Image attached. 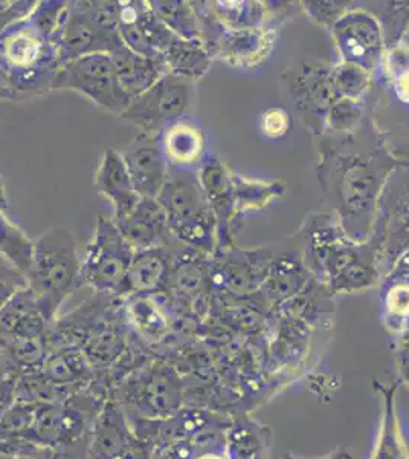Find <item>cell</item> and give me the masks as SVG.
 <instances>
[{
    "label": "cell",
    "mask_w": 409,
    "mask_h": 459,
    "mask_svg": "<svg viewBox=\"0 0 409 459\" xmlns=\"http://www.w3.org/2000/svg\"><path fill=\"white\" fill-rule=\"evenodd\" d=\"M60 66L57 48L30 17L0 34V75L13 101L51 92Z\"/></svg>",
    "instance_id": "1"
},
{
    "label": "cell",
    "mask_w": 409,
    "mask_h": 459,
    "mask_svg": "<svg viewBox=\"0 0 409 459\" xmlns=\"http://www.w3.org/2000/svg\"><path fill=\"white\" fill-rule=\"evenodd\" d=\"M77 240L69 230L52 227L34 240V256L26 273V288L47 325L57 317L63 303L81 285Z\"/></svg>",
    "instance_id": "2"
},
{
    "label": "cell",
    "mask_w": 409,
    "mask_h": 459,
    "mask_svg": "<svg viewBox=\"0 0 409 459\" xmlns=\"http://www.w3.org/2000/svg\"><path fill=\"white\" fill-rule=\"evenodd\" d=\"M135 253L114 218L99 216L81 261V285L95 294L123 299L125 277Z\"/></svg>",
    "instance_id": "3"
},
{
    "label": "cell",
    "mask_w": 409,
    "mask_h": 459,
    "mask_svg": "<svg viewBox=\"0 0 409 459\" xmlns=\"http://www.w3.org/2000/svg\"><path fill=\"white\" fill-rule=\"evenodd\" d=\"M52 91H72L118 117L132 101L116 79L110 54H90L64 63L58 69Z\"/></svg>",
    "instance_id": "4"
},
{
    "label": "cell",
    "mask_w": 409,
    "mask_h": 459,
    "mask_svg": "<svg viewBox=\"0 0 409 459\" xmlns=\"http://www.w3.org/2000/svg\"><path fill=\"white\" fill-rule=\"evenodd\" d=\"M158 201L166 210L175 239L190 246H207L211 231V216L200 190L182 169L170 168Z\"/></svg>",
    "instance_id": "5"
},
{
    "label": "cell",
    "mask_w": 409,
    "mask_h": 459,
    "mask_svg": "<svg viewBox=\"0 0 409 459\" xmlns=\"http://www.w3.org/2000/svg\"><path fill=\"white\" fill-rule=\"evenodd\" d=\"M192 82L166 73L150 89L132 99L120 118L144 134H161L166 126L182 120L192 101Z\"/></svg>",
    "instance_id": "6"
},
{
    "label": "cell",
    "mask_w": 409,
    "mask_h": 459,
    "mask_svg": "<svg viewBox=\"0 0 409 459\" xmlns=\"http://www.w3.org/2000/svg\"><path fill=\"white\" fill-rule=\"evenodd\" d=\"M136 194L141 198L158 199L166 186L170 164L162 152L159 134L138 135L120 151Z\"/></svg>",
    "instance_id": "7"
},
{
    "label": "cell",
    "mask_w": 409,
    "mask_h": 459,
    "mask_svg": "<svg viewBox=\"0 0 409 459\" xmlns=\"http://www.w3.org/2000/svg\"><path fill=\"white\" fill-rule=\"evenodd\" d=\"M120 36L129 49L151 58H161L177 37L142 0L120 2Z\"/></svg>",
    "instance_id": "8"
},
{
    "label": "cell",
    "mask_w": 409,
    "mask_h": 459,
    "mask_svg": "<svg viewBox=\"0 0 409 459\" xmlns=\"http://www.w3.org/2000/svg\"><path fill=\"white\" fill-rule=\"evenodd\" d=\"M123 45L120 32L104 30L90 21L75 2H69L68 19L55 40L62 65L90 54H112Z\"/></svg>",
    "instance_id": "9"
},
{
    "label": "cell",
    "mask_w": 409,
    "mask_h": 459,
    "mask_svg": "<svg viewBox=\"0 0 409 459\" xmlns=\"http://www.w3.org/2000/svg\"><path fill=\"white\" fill-rule=\"evenodd\" d=\"M181 402V381L168 368L147 369L132 386L130 404L145 418L170 417Z\"/></svg>",
    "instance_id": "10"
},
{
    "label": "cell",
    "mask_w": 409,
    "mask_h": 459,
    "mask_svg": "<svg viewBox=\"0 0 409 459\" xmlns=\"http://www.w3.org/2000/svg\"><path fill=\"white\" fill-rule=\"evenodd\" d=\"M133 250H149L175 242L166 210L158 199L141 198L135 209L120 221H115Z\"/></svg>",
    "instance_id": "11"
},
{
    "label": "cell",
    "mask_w": 409,
    "mask_h": 459,
    "mask_svg": "<svg viewBox=\"0 0 409 459\" xmlns=\"http://www.w3.org/2000/svg\"><path fill=\"white\" fill-rule=\"evenodd\" d=\"M94 187L112 204L114 221H120L135 209L141 196L136 194L120 151L106 149L95 170Z\"/></svg>",
    "instance_id": "12"
},
{
    "label": "cell",
    "mask_w": 409,
    "mask_h": 459,
    "mask_svg": "<svg viewBox=\"0 0 409 459\" xmlns=\"http://www.w3.org/2000/svg\"><path fill=\"white\" fill-rule=\"evenodd\" d=\"M170 246L136 251L125 277L123 299L138 294H155L166 288L171 270Z\"/></svg>",
    "instance_id": "13"
},
{
    "label": "cell",
    "mask_w": 409,
    "mask_h": 459,
    "mask_svg": "<svg viewBox=\"0 0 409 459\" xmlns=\"http://www.w3.org/2000/svg\"><path fill=\"white\" fill-rule=\"evenodd\" d=\"M110 58L114 63L116 79L130 99H135L147 89H150L166 74L161 58L145 57L132 51L125 45L110 54Z\"/></svg>",
    "instance_id": "14"
},
{
    "label": "cell",
    "mask_w": 409,
    "mask_h": 459,
    "mask_svg": "<svg viewBox=\"0 0 409 459\" xmlns=\"http://www.w3.org/2000/svg\"><path fill=\"white\" fill-rule=\"evenodd\" d=\"M115 404L104 409L95 426L92 455L95 459H136L135 441Z\"/></svg>",
    "instance_id": "15"
},
{
    "label": "cell",
    "mask_w": 409,
    "mask_h": 459,
    "mask_svg": "<svg viewBox=\"0 0 409 459\" xmlns=\"http://www.w3.org/2000/svg\"><path fill=\"white\" fill-rule=\"evenodd\" d=\"M159 140L170 168L183 170L194 166L205 151L202 131L187 120H177L164 127Z\"/></svg>",
    "instance_id": "16"
},
{
    "label": "cell",
    "mask_w": 409,
    "mask_h": 459,
    "mask_svg": "<svg viewBox=\"0 0 409 459\" xmlns=\"http://www.w3.org/2000/svg\"><path fill=\"white\" fill-rule=\"evenodd\" d=\"M125 322L147 343H159L166 339L170 324L155 294L130 296L124 302Z\"/></svg>",
    "instance_id": "17"
},
{
    "label": "cell",
    "mask_w": 409,
    "mask_h": 459,
    "mask_svg": "<svg viewBox=\"0 0 409 459\" xmlns=\"http://www.w3.org/2000/svg\"><path fill=\"white\" fill-rule=\"evenodd\" d=\"M374 387L382 395L384 411L379 430L378 443L370 459H409V449L400 430L399 418L396 412V386L380 385L374 381Z\"/></svg>",
    "instance_id": "18"
},
{
    "label": "cell",
    "mask_w": 409,
    "mask_h": 459,
    "mask_svg": "<svg viewBox=\"0 0 409 459\" xmlns=\"http://www.w3.org/2000/svg\"><path fill=\"white\" fill-rule=\"evenodd\" d=\"M166 73L192 82L207 71V54L194 40H185L176 37L161 57Z\"/></svg>",
    "instance_id": "19"
},
{
    "label": "cell",
    "mask_w": 409,
    "mask_h": 459,
    "mask_svg": "<svg viewBox=\"0 0 409 459\" xmlns=\"http://www.w3.org/2000/svg\"><path fill=\"white\" fill-rule=\"evenodd\" d=\"M0 256L23 277L30 270L34 256V240L14 224L5 212H0Z\"/></svg>",
    "instance_id": "20"
},
{
    "label": "cell",
    "mask_w": 409,
    "mask_h": 459,
    "mask_svg": "<svg viewBox=\"0 0 409 459\" xmlns=\"http://www.w3.org/2000/svg\"><path fill=\"white\" fill-rule=\"evenodd\" d=\"M150 8L155 16L170 30L175 36L196 42V22L192 11L185 2L150 0Z\"/></svg>",
    "instance_id": "21"
},
{
    "label": "cell",
    "mask_w": 409,
    "mask_h": 459,
    "mask_svg": "<svg viewBox=\"0 0 409 459\" xmlns=\"http://www.w3.org/2000/svg\"><path fill=\"white\" fill-rule=\"evenodd\" d=\"M37 2H2L0 0V34L8 28L31 16Z\"/></svg>",
    "instance_id": "22"
},
{
    "label": "cell",
    "mask_w": 409,
    "mask_h": 459,
    "mask_svg": "<svg viewBox=\"0 0 409 459\" xmlns=\"http://www.w3.org/2000/svg\"><path fill=\"white\" fill-rule=\"evenodd\" d=\"M17 290H21V288L13 287L10 283L0 281V309L10 302V299L16 294Z\"/></svg>",
    "instance_id": "23"
},
{
    "label": "cell",
    "mask_w": 409,
    "mask_h": 459,
    "mask_svg": "<svg viewBox=\"0 0 409 459\" xmlns=\"http://www.w3.org/2000/svg\"><path fill=\"white\" fill-rule=\"evenodd\" d=\"M8 210H10V199L6 194L5 181H4V178L0 177V212L8 213Z\"/></svg>",
    "instance_id": "24"
},
{
    "label": "cell",
    "mask_w": 409,
    "mask_h": 459,
    "mask_svg": "<svg viewBox=\"0 0 409 459\" xmlns=\"http://www.w3.org/2000/svg\"><path fill=\"white\" fill-rule=\"evenodd\" d=\"M285 459H300V458H295V456H294V455H285ZM322 459H353L352 456H350V455L348 454H345V452H344V450H337V452H333L332 455H330V456H326V458H322Z\"/></svg>",
    "instance_id": "25"
},
{
    "label": "cell",
    "mask_w": 409,
    "mask_h": 459,
    "mask_svg": "<svg viewBox=\"0 0 409 459\" xmlns=\"http://www.w3.org/2000/svg\"><path fill=\"white\" fill-rule=\"evenodd\" d=\"M0 101H13L10 89L6 88L5 82L2 79V75H0Z\"/></svg>",
    "instance_id": "26"
},
{
    "label": "cell",
    "mask_w": 409,
    "mask_h": 459,
    "mask_svg": "<svg viewBox=\"0 0 409 459\" xmlns=\"http://www.w3.org/2000/svg\"><path fill=\"white\" fill-rule=\"evenodd\" d=\"M192 459H225V458H223V456H220V455L211 454V452H208V454L199 455V456H196V458H192Z\"/></svg>",
    "instance_id": "27"
},
{
    "label": "cell",
    "mask_w": 409,
    "mask_h": 459,
    "mask_svg": "<svg viewBox=\"0 0 409 459\" xmlns=\"http://www.w3.org/2000/svg\"><path fill=\"white\" fill-rule=\"evenodd\" d=\"M0 459H6V458H4V456H2V455H0Z\"/></svg>",
    "instance_id": "28"
}]
</instances>
